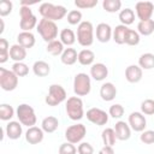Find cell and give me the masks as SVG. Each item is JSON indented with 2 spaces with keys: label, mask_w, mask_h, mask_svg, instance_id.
Listing matches in <instances>:
<instances>
[{
  "label": "cell",
  "mask_w": 154,
  "mask_h": 154,
  "mask_svg": "<svg viewBox=\"0 0 154 154\" xmlns=\"http://www.w3.org/2000/svg\"><path fill=\"white\" fill-rule=\"evenodd\" d=\"M38 13L42 16V18L57 22L63 19L67 14V10L63 5H54L51 2H42L38 7Z\"/></svg>",
  "instance_id": "6da1fadb"
},
{
  "label": "cell",
  "mask_w": 154,
  "mask_h": 154,
  "mask_svg": "<svg viewBox=\"0 0 154 154\" xmlns=\"http://www.w3.org/2000/svg\"><path fill=\"white\" fill-rule=\"evenodd\" d=\"M36 30L40 34V36L42 37V40L46 41L47 43L57 40V37H58V25L53 20L41 18L38 20Z\"/></svg>",
  "instance_id": "7a4b0ae2"
},
{
  "label": "cell",
  "mask_w": 154,
  "mask_h": 154,
  "mask_svg": "<svg viewBox=\"0 0 154 154\" xmlns=\"http://www.w3.org/2000/svg\"><path fill=\"white\" fill-rule=\"evenodd\" d=\"M77 42L82 47H89L94 42V26L89 20H82L77 26Z\"/></svg>",
  "instance_id": "3957f363"
},
{
  "label": "cell",
  "mask_w": 154,
  "mask_h": 154,
  "mask_svg": "<svg viewBox=\"0 0 154 154\" xmlns=\"http://www.w3.org/2000/svg\"><path fill=\"white\" fill-rule=\"evenodd\" d=\"M66 114L71 120H81L84 116L83 101L79 96H71L66 100L65 103Z\"/></svg>",
  "instance_id": "277c9868"
},
{
  "label": "cell",
  "mask_w": 154,
  "mask_h": 154,
  "mask_svg": "<svg viewBox=\"0 0 154 154\" xmlns=\"http://www.w3.org/2000/svg\"><path fill=\"white\" fill-rule=\"evenodd\" d=\"M16 116L18 118V122L22 125H25L28 128L35 126L37 120L34 108L28 103H20L16 109Z\"/></svg>",
  "instance_id": "5b68a950"
},
{
  "label": "cell",
  "mask_w": 154,
  "mask_h": 154,
  "mask_svg": "<svg viewBox=\"0 0 154 154\" xmlns=\"http://www.w3.org/2000/svg\"><path fill=\"white\" fill-rule=\"evenodd\" d=\"M67 95H66V90L60 85V84H51L48 88V94L45 99V102L48 106H58L61 102H64L66 100Z\"/></svg>",
  "instance_id": "8992f818"
},
{
  "label": "cell",
  "mask_w": 154,
  "mask_h": 154,
  "mask_svg": "<svg viewBox=\"0 0 154 154\" xmlns=\"http://www.w3.org/2000/svg\"><path fill=\"white\" fill-rule=\"evenodd\" d=\"M19 16H20L19 28L22 29V31H31L35 26H37V24H38L37 18L32 13V11L29 6H20Z\"/></svg>",
  "instance_id": "52a82bcc"
},
{
  "label": "cell",
  "mask_w": 154,
  "mask_h": 154,
  "mask_svg": "<svg viewBox=\"0 0 154 154\" xmlns=\"http://www.w3.org/2000/svg\"><path fill=\"white\" fill-rule=\"evenodd\" d=\"M91 90V81L90 77L84 73L79 72L73 78V91L77 96H85Z\"/></svg>",
  "instance_id": "ba28073f"
},
{
  "label": "cell",
  "mask_w": 154,
  "mask_h": 154,
  "mask_svg": "<svg viewBox=\"0 0 154 154\" xmlns=\"http://www.w3.org/2000/svg\"><path fill=\"white\" fill-rule=\"evenodd\" d=\"M18 85V76L5 67H0V87L5 91H12Z\"/></svg>",
  "instance_id": "9c48e42d"
},
{
  "label": "cell",
  "mask_w": 154,
  "mask_h": 154,
  "mask_svg": "<svg viewBox=\"0 0 154 154\" xmlns=\"http://www.w3.org/2000/svg\"><path fill=\"white\" fill-rule=\"evenodd\" d=\"M87 134V128L84 124L82 123H77L73 125H70L66 130H65V138L67 140V142L76 144V143H81L82 140L84 138Z\"/></svg>",
  "instance_id": "30bf717a"
},
{
  "label": "cell",
  "mask_w": 154,
  "mask_h": 154,
  "mask_svg": "<svg viewBox=\"0 0 154 154\" xmlns=\"http://www.w3.org/2000/svg\"><path fill=\"white\" fill-rule=\"evenodd\" d=\"M87 116V119L95 124V125H99V126H102V125H106L107 122H108V113L101 108H97V107H93V108H89L85 113Z\"/></svg>",
  "instance_id": "8fae6325"
},
{
  "label": "cell",
  "mask_w": 154,
  "mask_h": 154,
  "mask_svg": "<svg viewBox=\"0 0 154 154\" xmlns=\"http://www.w3.org/2000/svg\"><path fill=\"white\" fill-rule=\"evenodd\" d=\"M135 10L140 22H144V20L152 19V16L154 12V4L150 1H138L136 2Z\"/></svg>",
  "instance_id": "7c38bea8"
},
{
  "label": "cell",
  "mask_w": 154,
  "mask_h": 154,
  "mask_svg": "<svg viewBox=\"0 0 154 154\" xmlns=\"http://www.w3.org/2000/svg\"><path fill=\"white\" fill-rule=\"evenodd\" d=\"M128 124L130 125L131 130H134L136 132H142V131H144V129L147 126V120H146V117H144L143 113L132 112L129 116Z\"/></svg>",
  "instance_id": "4fadbf2b"
},
{
  "label": "cell",
  "mask_w": 154,
  "mask_h": 154,
  "mask_svg": "<svg viewBox=\"0 0 154 154\" xmlns=\"http://www.w3.org/2000/svg\"><path fill=\"white\" fill-rule=\"evenodd\" d=\"M45 137V131L38 128V126H31L28 128L26 132H25V140L28 143L30 144H38L43 141Z\"/></svg>",
  "instance_id": "5bb4252c"
},
{
  "label": "cell",
  "mask_w": 154,
  "mask_h": 154,
  "mask_svg": "<svg viewBox=\"0 0 154 154\" xmlns=\"http://www.w3.org/2000/svg\"><path fill=\"white\" fill-rule=\"evenodd\" d=\"M113 29L107 23H99L96 25V40L99 42L106 43L112 38Z\"/></svg>",
  "instance_id": "9a60e30c"
},
{
  "label": "cell",
  "mask_w": 154,
  "mask_h": 154,
  "mask_svg": "<svg viewBox=\"0 0 154 154\" xmlns=\"http://www.w3.org/2000/svg\"><path fill=\"white\" fill-rule=\"evenodd\" d=\"M108 76V69L103 63H95L90 67V77L96 82L103 81Z\"/></svg>",
  "instance_id": "2e32d148"
},
{
  "label": "cell",
  "mask_w": 154,
  "mask_h": 154,
  "mask_svg": "<svg viewBox=\"0 0 154 154\" xmlns=\"http://www.w3.org/2000/svg\"><path fill=\"white\" fill-rule=\"evenodd\" d=\"M143 76V70L138 65H129L125 69V78L129 83H138L142 79Z\"/></svg>",
  "instance_id": "e0dca14e"
},
{
  "label": "cell",
  "mask_w": 154,
  "mask_h": 154,
  "mask_svg": "<svg viewBox=\"0 0 154 154\" xmlns=\"http://www.w3.org/2000/svg\"><path fill=\"white\" fill-rule=\"evenodd\" d=\"M5 134L10 140H18L23 134L22 124L16 120H10L5 126Z\"/></svg>",
  "instance_id": "ac0fdd59"
},
{
  "label": "cell",
  "mask_w": 154,
  "mask_h": 154,
  "mask_svg": "<svg viewBox=\"0 0 154 154\" xmlns=\"http://www.w3.org/2000/svg\"><path fill=\"white\" fill-rule=\"evenodd\" d=\"M114 131H116V136L117 140L120 141H126L130 138L131 136V128L128 123H125L124 120H118L114 125Z\"/></svg>",
  "instance_id": "d6986e66"
},
{
  "label": "cell",
  "mask_w": 154,
  "mask_h": 154,
  "mask_svg": "<svg viewBox=\"0 0 154 154\" xmlns=\"http://www.w3.org/2000/svg\"><path fill=\"white\" fill-rule=\"evenodd\" d=\"M100 96L103 101H112L117 96V88L113 83L106 82L100 87Z\"/></svg>",
  "instance_id": "ffe728a7"
},
{
  "label": "cell",
  "mask_w": 154,
  "mask_h": 154,
  "mask_svg": "<svg viewBox=\"0 0 154 154\" xmlns=\"http://www.w3.org/2000/svg\"><path fill=\"white\" fill-rule=\"evenodd\" d=\"M35 42H36V38L31 31H20L17 36V43L23 46L25 49L32 48L35 46Z\"/></svg>",
  "instance_id": "44dd1931"
},
{
  "label": "cell",
  "mask_w": 154,
  "mask_h": 154,
  "mask_svg": "<svg viewBox=\"0 0 154 154\" xmlns=\"http://www.w3.org/2000/svg\"><path fill=\"white\" fill-rule=\"evenodd\" d=\"M25 58H26V49L23 46L16 43L10 47V59H12L14 63H20Z\"/></svg>",
  "instance_id": "7402d4cb"
},
{
  "label": "cell",
  "mask_w": 154,
  "mask_h": 154,
  "mask_svg": "<svg viewBox=\"0 0 154 154\" xmlns=\"http://www.w3.org/2000/svg\"><path fill=\"white\" fill-rule=\"evenodd\" d=\"M60 60L64 65H67V66H71L73 65L76 61H78V53L75 48H71V47H67L65 48V51L63 52V54L60 55Z\"/></svg>",
  "instance_id": "603a6c76"
},
{
  "label": "cell",
  "mask_w": 154,
  "mask_h": 154,
  "mask_svg": "<svg viewBox=\"0 0 154 154\" xmlns=\"http://www.w3.org/2000/svg\"><path fill=\"white\" fill-rule=\"evenodd\" d=\"M59 126V120L57 117L54 116H48L46 118L42 119V123H41V129L47 132V134H52L54 132Z\"/></svg>",
  "instance_id": "cb8c5ba5"
},
{
  "label": "cell",
  "mask_w": 154,
  "mask_h": 154,
  "mask_svg": "<svg viewBox=\"0 0 154 154\" xmlns=\"http://www.w3.org/2000/svg\"><path fill=\"white\" fill-rule=\"evenodd\" d=\"M32 72L37 77H46L51 72V66L48 63H46L43 60H37L32 65Z\"/></svg>",
  "instance_id": "d4e9b609"
},
{
  "label": "cell",
  "mask_w": 154,
  "mask_h": 154,
  "mask_svg": "<svg viewBox=\"0 0 154 154\" xmlns=\"http://www.w3.org/2000/svg\"><path fill=\"white\" fill-rule=\"evenodd\" d=\"M94 60H95V54H94L93 51H90L88 48H84L81 52H78V63L81 65H83V66L93 65Z\"/></svg>",
  "instance_id": "484cf974"
},
{
  "label": "cell",
  "mask_w": 154,
  "mask_h": 154,
  "mask_svg": "<svg viewBox=\"0 0 154 154\" xmlns=\"http://www.w3.org/2000/svg\"><path fill=\"white\" fill-rule=\"evenodd\" d=\"M129 28L123 25V24H119L117 25L114 29H113V34H112V38L116 43L118 45H124L125 43V35L128 32Z\"/></svg>",
  "instance_id": "4316f807"
},
{
  "label": "cell",
  "mask_w": 154,
  "mask_h": 154,
  "mask_svg": "<svg viewBox=\"0 0 154 154\" xmlns=\"http://www.w3.org/2000/svg\"><path fill=\"white\" fill-rule=\"evenodd\" d=\"M59 37H60L61 43H63L64 46H67V47L72 46V45L76 42V38H77L76 35H75V32H73V30H71V29H69V28L63 29V30L60 31V34H59Z\"/></svg>",
  "instance_id": "83f0119b"
},
{
  "label": "cell",
  "mask_w": 154,
  "mask_h": 154,
  "mask_svg": "<svg viewBox=\"0 0 154 154\" xmlns=\"http://www.w3.org/2000/svg\"><path fill=\"white\" fill-rule=\"evenodd\" d=\"M137 32L143 36H149L154 32V20L148 19L144 22H138L137 24Z\"/></svg>",
  "instance_id": "f1b7e54d"
},
{
  "label": "cell",
  "mask_w": 154,
  "mask_h": 154,
  "mask_svg": "<svg viewBox=\"0 0 154 154\" xmlns=\"http://www.w3.org/2000/svg\"><path fill=\"white\" fill-rule=\"evenodd\" d=\"M118 18H119V20H120V23H122L123 25L128 26V25L132 24L134 20H135V12H134V10L126 7V8H124V10H120Z\"/></svg>",
  "instance_id": "f546056e"
},
{
  "label": "cell",
  "mask_w": 154,
  "mask_h": 154,
  "mask_svg": "<svg viewBox=\"0 0 154 154\" xmlns=\"http://www.w3.org/2000/svg\"><path fill=\"white\" fill-rule=\"evenodd\" d=\"M138 66L142 70H150L154 67V54L153 53H143L138 58Z\"/></svg>",
  "instance_id": "4dcf8cb0"
},
{
  "label": "cell",
  "mask_w": 154,
  "mask_h": 154,
  "mask_svg": "<svg viewBox=\"0 0 154 154\" xmlns=\"http://www.w3.org/2000/svg\"><path fill=\"white\" fill-rule=\"evenodd\" d=\"M101 138L105 146H111L113 147L116 144L117 141V136H116V131L112 128H106L105 130H102L101 132Z\"/></svg>",
  "instance_id": "1f68e13d"
},
{
  "label": "cell",
  "mask_w": 154,
  "mask_h": 154,
  "mask_svg": "<svg viewBox=\"0 0 154 154\" xmlns=\"http://www.w3.org/2000/svg\"><path fill=\"white\" fill-rule=\"evenodd\" d=\"M46 51H47V53H49L51 55L57 57V55H61L63 52L65 51V48H64V45L61 43L60 40H54V41L47 43Z\"/></svg>",
  "instance_id": "d6a6232c"
},
{
  "label": "cell",
  "mask_w": 154,
  "mask_h": 154,
  "mask_svg": "<svg viewBox=\"0 0 154 154\" xmlns=\"http://www.w3.org/2000/svg\"><path fill=\"white\" fill-rule=\"evenodd\" d=\"M102 7L108 13H116L118 11L120 12L122 1L120 0H103L102 1Z\"/></svg>",
  "instance_id": "836d02e7"
},
{
  "label": "cell",
  "mask_w": 154,
  "mask_h": 154,
  "mask_svg": "<svg viewBox=\"0 0 154 154\" xmlns=\"http://www.w3.org/2000/svg\"><path fill=\"white\" fill-rule=\"evenodd\" d=\"M14 116V109L11 105L8 103H1L0 105V119L1 120H11L12 117Z\"/></svg>",
  "instance_id": "e575fe53"
},
{
  "label": "cell",
  "mask_w": 154,
  "mask_h": 154,
  "mask_svg": "<svg viewBox=\"0 0 154 154\" xmlns=\"http://www.w3.org/2000/svg\"><path fill=\"white\" fill-rule=\"evenodd\" d=\"M140 34L137 32V30H132L129 29L126 35H125V45L128 46H137L140 43Z\"/></svg>",
  "instance_id": "d590c367"
},
{
  "label": "cell",
  "mask_w": 154,
  "mask_h": 154,
  "mask_svg": "<svg viewBox=\"0 0 154 154\" xmlns=\"http://www.w3.org/2000/svg\"><path fill=\"white\" fill-rule=\"evenodd\" d=\"M67 23L71 25H79L82 23V12L79 10H72L67 13Z\"/></svg>",
  "instance_id": "8d00e7d4"
},
{
  "label": "cell",
  "mask_w": 154,
  "mask_h": 154,
  "mask_svg": "<svg viewBox=\"0 0 154 154\" xmlns=\"http://www.w3.org/2000/svg\"><path fill=\"white\" fill-rule=\"evenodd\" d=\"M12 71L18 76V77H25L29 73V66L24 64L23 61L20 63H13L12 65Z\"/></svg>",
  "instance_id": "74e56055"
},
{
  "label": "cell",
  "mask_w": 154,
  "mask_h": 154,
  "mask_svg": "<svg viewBox=\"0 0 154 154\" xmlns=\"http://www.w3.org/2000/svg\"><path fill=\"white\" fill-rule=\"evenodd\" d=\"M124 112H125V109L120 103H113L109 106V109H108V114L114 119H120L123 117Z\"/></svg>",
  "instance_id": "f35d334b"
},
{
  "label": "cell",
  "mask_w": 154,
  "mask_h": 154,
  "mask_svg": "<svg viewBox=\"0 0 154 154\" xmlns=\"http://www.w3.org/2000/svg\"><path fill=\"white\" fill-rule=\"evenodd\" d=\"M141 113L144 116H153L154 114V100L153 99H146L141 103Z\"/></svg>",
  "instance_id": "ab89813d"
},
{
  "label": "cell",
  "mask_w": 154,
  "mask_h": 154,
  "mask_svg": "<svg viewBox=\"0 0 154 154\" xmlns=\"http://www.w3.org/2000/svg\"><path fill=\"white\" fill-rule=\"evenodd\" d=\"M13 8V4L10 0H1L0 1V16L1 17H6L12 12Z\"/></svg>",
  "instance_id": "60d3db41"
},
{
  "label": "cell",
  "mask_w": 154,
  "mask_h": 154,
  "mask_svg": "<svg viewBox=\"0 0 154 154\" xmlns=\"http://www.w3.org/2000/svg\"><path fill=\"white\" fill-rule=\"evenodd\" d=\"M140 140L144 144H153L154 143V130H144L140 135Z\"/></svg>",
  "instance_id": "b9f144b4"
},
{
  "label": "cell",
  "mask_w": 154,
  "mask_h": 154,
  "mask_svg": "<svg viewBox=\"0 0 154 154\" xmlns=\"http://www.w3.org/2000/svg\"><path fill=\"white\" fill-rule=\"evenodd\" d=\"M96 5H97V0H76L75 1V6L77 8H81V10L93 8Z\"/></svg>",
  "instance_id": "7bdbcfd3"
},
{
  "label": "cell",
  "mask_w": 154,
  "mask_h": 154,
  "mask_svg": "<svg viewBox=\"0 0 154 154\" xmlns=\"http://www.w3.org/2000/svg\"><path fill=\"white\" fill-rule=\"evenodd\" d=\"M59 154H77V148L70 142L61 143L59 147Z\"/></svg>",
  "instance_id": "ee69618b"
},
{
  "label": "cell",
  "mask_w": 154,
  "mask_h": 154,
  "mask_svg": "<svg viewBox=\"0 0 154 154\" xmlns=\"http://www.w3.org/2000/svg\"><path fill=\"white\" fill-rule=\"evenodd\" d=\"M78 154H94V148L89 142H81L77 147Z\"/></svg>",
  "instance_id": "f6af8a7d"
},
{
  "label": "cell",
  "mask_w": 154,
  "mask_h": 154,
  "mask_svg": "<svg viewBox=\"0 0 154 154\" xmlns=\"http://www.w3.org/2000/svg\"><path fill=\"white\" fill-rule=\"evenodd\" d=\"M4 52H10V45L6 38L1 37L0 38V53H4Z\"/></svg>",
  "instance_id": "bcb514c9"
},
{
  "label": "cell",
  "mask_w": 154,
  "mask_h": 154,
  "mask_svg": "<svg viewBox=\"0 0 154 154\" xmlns=\"http://www.w3.org/2000/svg\"><path fill=\"white\" fill-rule=\"evenodd\" d=\"M99 154H114V149L111 146H103L99 150Z\"/></svg>",
  "instance_id": "7dc6e473"
},
{
  "label": "cell",
  "mask_w": 154,
  "mask_h": 154,
  "mask_svg": "<svg viewBox=\"0 0 154 154\" xmlns=\"http://www.w3.org/2000/svg\"><path fill=\"white\" fill-rule=\"evenodd\" d=\"M5 30V24H4V19H0V34H2Z\"/></svg>",
  "instance_id": "c3c4849f"
}]
</instances>
